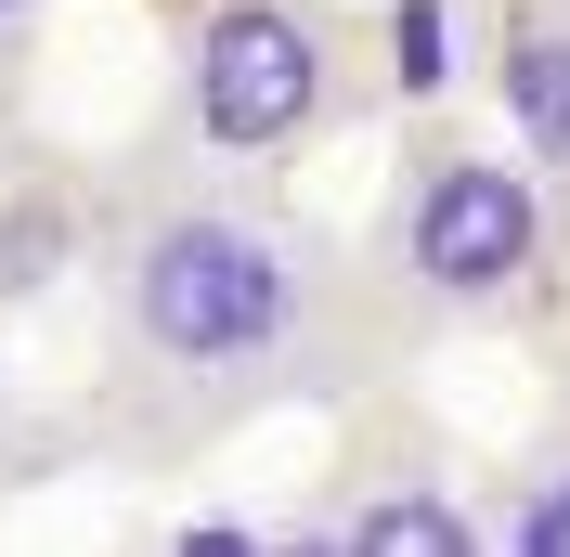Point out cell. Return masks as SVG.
<instances>
[{
  "label": "cell",
  "instance_id": "obj_1",
  "mask_svg": "<svg viewBox=\"0 0 570 557\" xmlns=\"http://www.w3.org/2000/svg\"><path fill=\"white\" fill-rule=\"evenodd\" d=\"M91 338V441L142 467L220 453L273 416H337L415 363L363 234H337L285 169H208L169 143L105 195Z\"/></svg>",
  "mask_w": 570,
  "mask_h": 557
},
{
  "label": "cell",
  "instance_id": "obj_2",
  "mask_svg": "<svg viewBox=\"0 0 570 557\" xmlns=\"http://www.w3.org/2000/svg\"><path fill=\"white\" fill-rule=\"evenodd\" d=\"M363 260L390 285L402 338H505L558 285V169H532L505 130L415 117L390 156V195L363 221Z\"/></svg>",
  "mask_w": 570,
  "mask_h": 557
},
{
  "label": "cell",
  "instance_id": "obj_3",
  "mask_svg": "<svg viewBox=\"0 0 570 557\" xmlns=\"http://www.w3.org/2000/svg\"><path fill=\"white\" fill-rule=\"evenodd\" d=\"M390 39L363 27L351 0H195L169 39V105L156 143L208 156V169H298L337 130L376 117Z\"/></svg>",
  "mask_w": 570,
  "mask_h": 557
},
{
  "label": "cell",
  "instance_id": "obj_4",
  "mask_svg": "<svg viewBox=\"0 0 570 557\" xmlns=\"http://www.w3.org/2000/svg\"><path fill=\"white\" fill-rule=\"evenodd\" d=\"M273 545L285 557H493L505 492H466V467L441 441H402V453H351L298 519H273Z\"/></svg>",
  "mask_w": 570,
  "mask_h": 557
},
{
  "label": "cell",
  "instance_id": "obj_5",
  "mask_svg": "<svg viewBox=\"0 0 570 557\" xmlns=\"http://www.w3.org/2000/svg\"><path fill=\"white\" fill-rule=\"evenodd\" d=\"M105 195H117V169H78L52 143H0V312H27L66 273H91Z\"/></svg>",
  "mask_w": 570,
  "mask_h": 557
},
{
  "label": "cell",
  "instance_id": "obj_6",
  "mask_svg": "<svg viewBox=\"0 0 570 557\" xmlns=\"http://www.w3.org/2000/svg\"><path fill=\"white\" fill-rule=\"evenodd\" d=\"M466 66L493 91V130L570 182V0H480V39Z\"/></svg>",
  "mask_w": 570,
  "mask_h": 557
},
{
  "label": "cell",
  "instance_id": "obj_7",
  "mask_svg": "<svg viewBox=\"0 0 570 557\" xmlns=\"http://www.w3.org/2000/svg\"><path fill=\"white\" fill-rule=\"evenodd\" d=\"M505 557H570V428L505 467Z\"/></svg>",
  "mask_w": 570,
  "mask_h": 557
},
{
  "label": "cell",
  "instance_id": "obj_8",
  "mask_svg": "<svg viewBox=\"0 0 570 557\" xmlns=\"http://www.w3.org/2000/svg\"><path fill=\"white\" fill-rule=\"evenodd\" d=\"M27 480H39V428L13 402V377H0V492H27Z\"/></svg>",
  "mask_w": 570,
  "mask_h": 557
},
{
  "label": "cell",
  "instance_id": "obj_9",
  "mask_svg": "<svg viewBox=\"0 0 570 557\" xmlns=\"http://www.w3.org/2000/svg\"><path fill=\"white\" fill-rule=\"evenodd\" d=\"M13 66H27V27L0 13V105H13Z\"/></svg>",
  "mask_w": 570,
  "mask_h": 557
},
{
  "label": "cell",
  "instance_id": "obj_10",
  "mask_svg": "<svg viewBox=\"0 0 570 557\" xmlns=\"http://www.w3.org/2000/svg\"><path fill=\"white\" fill-rule=\"evenodd\" d=\"M0 13H13V27H39V13H52V0H0Z\"/></svg>",
  "mask_w": 570,
  "mask_h": 557
}]
</instances>
